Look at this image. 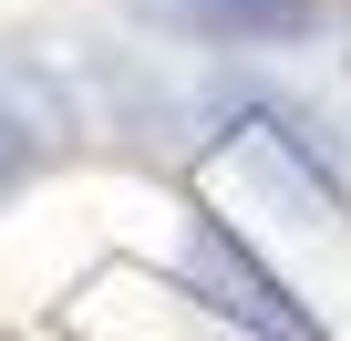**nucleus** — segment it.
Returning a JSON list of instances; mask_svg holds the SVG:
<instances>
[{"mask_svg":"<svg viewBox=\"0 0 351 341\" xmlns=\"http://www.w3.org/2000/svg\"><path fill=\"white\" fill-rule=\"evenodd\" d=\"M32 165H42V124L21 114V93H11V83H0V207L32 187Z\"/></svg>","mask_w":351,"mask_h":341,"instance_id":"nucleus-3","label":"nucleus"},{"mask_svg":"<svg viewBox=\"0 0 351 341\" xmlns=\"http://www.w3.org/2000/svg\"><path fill=\"white\" fill-rule=\"evenodd\" d=\"M176 279H186L217 320H238V331H258V341H320V320L300 310V290L228 228V217H197L186 228V259H176Z\"/></svg>","mask_w":351,"mask_h":341,"instance_id":"nucleus-1","label":"nucleus"},{"mask_svg":"<svg viewBox=\"0 0 351 341\" xmlns=\"http://www.w3.org/2000/svg\"><path fill=\"white\" fill-rule=\"evenodd\" d=\"M207 42H238V52H258V42H310L320 32V0H176Z\"/></svg>","mask_w":351,"mask_h":341,"instance_id":"nucleus-2","label":"nucleus"}]
</instances>
